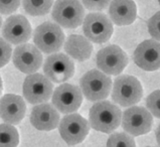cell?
Masks as SVG:
<instances>
[{
  "instance_id": "obj_1",
  "label": "cell",
  "mask_w": 160,
  "mask_h": 147,
  "mask_svg": "<svg viewBox=\"0 0 160 147\" xmlns=\"http://www.w3.org/2000/svg\"><path fill=\"white\" fill-rule=\"evenodd\" d=\"M122 112L117 105L110 101L94 104L89 112V125L96 131L112 133L121 125Z\"/></svg>"
},
{
  "instance_id": "obj_2",
  "label": "cell",
  "mask_w": 160,
  "mask_h": 147,
  "mask_svg": "<svg viewBox=\"0 0 160 147\" xmlns=\"http://www.w3.org/2000/svg\"><path fill=\"white\" fill-rule=\"evenodd\" d=\"M112 100L121 107H131L139 103L143 96L142 85L131 75H120L112 84Z\"/></svg>"
},
{
  "instance_id": "obj_3",
  "label": "cell",
  "mask_w": 160,
  "mask_h": 147,
  "mask_svg": "<svg viewBox=\"0 0 160 147\" xmlns=\"http://www.w3.org/2000/svg\"><path fill=\"white\" fill-rule=\"evenodd\" d=\"M112 84L111 77L93 68L81 78L80 90L87 100L91 102H100L110 95Z\"/></svg>"
},
{
  "instance_id": "obj_4",
  "label": "cell",
  "mask_w": 160,
  "mask_h": 147,
  "mask_svg": "<svg viewBox=\"0 0 160 147\" xmlns=\"http://www.w3.org/2000/svg\"><path fill=\"white\" fill-rule=\"evenodd\" d=\"M52 16L58 26L77 28L84 21L85 8L80 0H57L52 6Z\"/></svg>"
},
{
  "instance_id": "obj_5",
  "label": "cell",
  "mask_w": 160,
  "mask_h": 147,
  "mask_svg": "<svg viewBox=\"0 0 160 147\" xmlns=\"http://www.w3.org/2000/svg\"><path fill=\"white\" fill-rule=\"evenodd\" d=\"M65 33L61 26L51 21H45L35 28L33 43L40 53H56L65 43Z\"/></svg>"
},
{
  "instance_id": "obj_6",
  "label": "cell",
  "mask_w": 160,
  "mask_h": 147,
  "mask_svg": "<svg viewBox=\"0 0 160 147\" xmlns=\"http://www.w3.org/2000/svg\"><path fill=\"white\" fill-rule=\"evenodd\" d=\"M122 128L131 136H140L150 132L153 124V116L141 106H131L126 109L121 118Z\"/></svg>"
},
{
  "instance_id": "obj_7",
  "label": "cell",
  "mask_w": 160,
  "mask_h": 147,
  "mask_svg": "<svg viewBox=\"0 0 160 147\" xmlns=\"http://www.w3.org/2000/svg\"><path fill=\"white\" fill-rule=\"evenodd\" d=\"M53 92V85L42 74L34 73L28 75L22 85L23 97L28 103L38 105L47 103Z\"/></svg>"
},
{
  "instance_id": "obj_8",
  "label": "cell",
  "mask_w": 160,
  "mask_h": 147,
  "mask_svg": "<svg viewBox=\"0 0 160 147\" xmlns=\"http://www.w3.org/2000/svg\"><path fill=\"white\" fill-rule=\"evenodd\" d=\"M96 62L99 71L108 76H118L127 67L129 58L120 47L110 44L99 50Z\"/></svg>"
},
{
  "instance_id": "obj_9",
  "label": "cell",
  "mask_w": 160,
  "mask_h": 147,
  "mask_svg": "<svg viewBox=\"0 0 160 147\" xmlns=\"http://www.w3.org/2000/svg\"><path fill=\"white\" fill-rule=\"evenodd\" d=\"M43 73L51 82L62 84L74 76L75 63L66 53H52L43 63Z\"/></svg>"
},
{
  "instance_id": "obj_10",
  "label": "cell",
  "mask_w": 160,
  "mask_h": 147,
  "mask_svg": "<svg viewBox=\"0 0 160 147\" xmlns=\"http://www.w3.org/2000/svg\"><path fill=\"white\" fill-rule=\"evenodd\" d=\"M85 38L95 43H104L113 34V23L110 18L101 12H91L83 21Z\"/></svg>"
},
{
  "instance_id": "obj_11",
  "label": "cell",
  "mask_w": 160,
  "mask_h": 147,
  "mask_svg": "<svg viewBox=\"0 0 160 147\" xmlns=\"http://www.w3.org/2000/svg\"><path fill=\"white\" fill-rule=\"evenodd\" d=\"M58 131L67 144L76 145L86 139L90 131V125L88 120L80 114H67L59 120Z\"/></svg>"
},
{
  "instance_id": "obj_12",
  "label": "cell",
  "mask_w": 160,
  "mask_h": 147,
  "mask_svg": "<svg viewBox=\"0 0 160 147\" xmlns=\"http://www.w3.org/2000/svg\"><path fill=\"white\" fill-rule=\"evenodd\" d=\"M83 97L78 86L63 83L52 92V106L58 110V112L72 114L79 110L83 103Z\"/></svg>"
},
{
  "instance_id": "obj_13",
  "label": "cell",
  "mask_w": 160,
  "mask_h": 147,
  "mask_svg": "<svg viewBox=\"0 0 160 147\" xmlns=\"http://www.w3.org/2000/svg\"><path fill=\"white\" fill-rule=\"evenodd\" d=\"M42 54L40 50L31 43L17 45L12 53V62L18 71L31 75L38 72L42 65Z\"/></svg>"
},
{
  "instance_id": "obj_14",
  "label": "cell",
  "mask_w": 160,
  "mask_h": 147,
  "mask_svg": "<svg viewBox=\"0 0 160 147\" xmlns=\"http://www.w3.org/2000/svg\"><path fill=\"white\" fill-rule=\"evenodd\" d=\"M2 36L8 43L19 45L31 38L32 29L28 19L21 14L10 15L2 23Z\"/></svg>"
},
{
  "instance_id": "obj_15",
  "label": "cell",
  "mask_w": 160,
  "mask_h": 147,
  "mask_svg": "<svg viewBox=\"0 0 160 147\" xmlns=\"http://www.w3.org/2000/svg\"><path fill=\"white\" fill-rule=\"evenodd\" d=\"M137 67L147 72L156 71L160 67V44L159 41L147 39L136 48L133 54Z\"/></svg>"
},
{
  "instance_id": "obj_16",
  "label": "cell",
  "mask_w": 160,
  "mask_h": 147,
  "mask_svg": "<svg viewBox=\"0 0 160 147\" xmlns=\"http://www.w3.org/2000/svg\"><path fill=\"white\" fill-rule=\"evenodd\" d=\"M26 113V104L21 96L6 94L0 98V117L10 125L21 122Z\"/></svg>"
},
{
  "instance_id": "obj_17",
  "label": "cell",
  "mask_w": 160,
  "mask_h": 147,
  "mask_svg": "<svg viewBox=\"0 0 160 147\" xmlns=\"http://www.w3.org/2000/svg\"><path fill=\"white\" fill-rule=\"evenodd\" d=\"M59 120H61L59 113L52 104H38L31 110L30 123L38 130H54L58 126Z\"/></svg>"
},
{
  "instance_id": "obj_18",
  "label": "cell",
  "mask_w": 160,
  "mask_h": 147,
  "mask_svg": "<svg viewBox=\"0 0 160 147\" xmlns=\"http://www.w3.org/2000/svg\"><path fill=\"white\" fill-rule=\"evenodd\" d=\"M109 18L112 23L125 26L136 20L137 7L133 0H111L109 4Z\"/></svg>"
},
{
  "instance_id": "obj_19",
  "label": "cell",
  "mask_w": 160,
  "mask_h": 147,
  "mask_svg": "<svg viewBox=\"0 0 160 147\" xmlns=\"http://www.w3.org/2000/svg\"><path fill=\"white\" fill-rule=\"evenodd\" d=\"M63 48L71 58L79 62L89 59L93 53L92 43L83 35L71 34L63 43Z\"/></svg>"
},
{
  "instance_id": "obj_20",
  "label": "cell",
  "mask_w": 160,
  "mask_h": 147,
  "mask_svg": "<svg viewBox=\"0 0 160 147\" xmlns=\"http://www.w3.org/2000/svg\"><path fill=\"white\" fill-rule=\"evenodd\" d=\"M24 11L31 16H43L52 7L53 0H21Z\"/></svg>"
},
{
  "instance_id": "obj_21",
  "label": "cell",
  "mask_w": 160,
  "mask_h": 147,
  "mask_svg": "<svg viewBox=\"0 0 160 147\" xmlns=\"http://www.w3.org/2000/svg\"><path fill=\"white\" fill-rule=\"evenodd\" d=\"M19 134L16 128L10 124H0V147H17Z\"/></svg>"
},
{
  "instance_id": "obj_22",
  "label": "cell",
  "mask_w": 160,
  "mask_h": 147,
  "mask_svg": "<svg viewBox=\"0 0 160 147\" xmlns=\"http://www.w3.org/2000/svg\"><path fill=\"white\" fill-rule=\"evenodd\" d=\"M107 147H136L133 136L125 132H116L110 135Z\"/></svg>"
},
{
  "instance_id": "obj_23",
  "label": "cell",
  "mask_w": 160,
  "mask_h": 147,
  "mask_svg": "<svg viewBox=\"0 0 160 147\" xmlns=\"http://www.w3.org/2000/svg\"><path fill=\"white\" fill-rule=\"evenodd\" d=\"M146 107L152 116L160 117V91L156 90L150 94L146 99Z\"/></svg>"
},
{
  "instance_id": "obj_24",
  "label": "cell",
  "mask_w": 160,
  "mask_h": 147,
  "mask_svg": "<svg viewBox=\"0 0 160 147\" xmlns=\"http://www.w3.org/2000/svg\"><path fill=\"white\" fill-rule=\"evenodd\" d=\"M12 56L11 44L8 43L5 39L0 38V68L5 67L9 63Z\"/></svg>"
},
{
  "instance_id": "obj_25",
  "label": "cell",
  "mask_w": 160,
  "mask_h": 147,
  "mask_svg": "<svg viewBox=\"0 0 160 147\" xmlns=\"http://www.w3.org/2000/svg\"><path fill=\"white\" fill-rule=\"evenodd\" d=\"M159 23H160V12H156L153 16L150 17L148 20L147 27L150 35L152 36L154 40L158 41L160 38V28H159Z\"/></svg>"
},
{
  "instance_id": "obj_26",
  "label": "cell",
  "mask_w": 160,
  "mask_h": 147,
  "mask_svg": "<svg viewBox=\"0 0 160 147\" xmlns=\"http://www.w3.org/2000/svg\"><path fill=\"white\" fill-rule=\"evenodd\" d=\"M111 0H82V5L89 9L90 11L99 12L106 9Z\"/></svg>"
},
{
  "instance_id": "obj_27",
  "label": "cell",
  "mask_w": 160,
  "mask_h": 147,
  "mask_svg": "<svg viewBox=\"0 0 160 147\" xmlns=\"http://www.w3.org/2000/svg\"><path fill=\"white\" fill-rule=\"evenodd\" d=\"M21 0H0V13L11 14L19 8Z\"/></svg>"
},
{
  "instance_id": "obj_28",
  "label": "cell",
  "mask_w": 160,
  "mask_h": 147,
  "mask_svg": "<svg viewBox=\"0 0 160 147\" xmlns=\"http://www.w3.org/2000/svg\"><path fill=\"white\" fill-rule=\"evenodd\" d=\"M2 91H3V84H2L1 77H0V96H1V94H2Z\"/></svg>"
},
{
  "instance_id": "obj_29",
  "label": "cell",
  "mask_w": 160,
  "mask_h": 147,
  "mask_svg": "<svg viewBox=\"0 0 160 147\" xmlns=\"http://www.w3.org/2000/svg\"><path fill=\"white\" fill-rule=\"evenodd\" d=\"M1 25H2V18L0 16V28H1Z\"/></svg>"
},
{
  "instance_id": "obj_30",
  "label": "cell",
  "mask_w": 160,
  "mask_h": 147,
  "mask_svg": "<svg viewBox=\"0 0 160 147\" xmlns=\"http://www.w3.org/2000/svg\"><path fill=\"white\" fill-rule=\"evenodd\" d=\"M146 147H153V146H146Z\"/></svg>"
}]
</instances>
